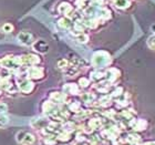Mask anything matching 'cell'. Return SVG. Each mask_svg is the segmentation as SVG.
I'll list each match as a JSON object with an SVG mask.
<instances>
[{"label": "cell", "instance_id": "6da1fadb", "mask_svg": "<svg viewBox=\"0 0 155 145\" xmlns=\"http://www.w3.org/2000/svg\"><path fill=\"white\" fill-rule=\"evenodd\" d=\"M16 141L20 145H33L36 143V135L27 130H20L16 134Z\"/></svg>", "mask_w": 155, "mask_h": 145}, {"label": "cell", "instance_id": "7a4b0ae2", "mask_svg": "<svg viewBox=\"0 0 155 145\" xmlns=\"http://www.w3.org/2000/svg\"><path fill=\"white\" fill-rule=\"evenodd\" d=\"M21 68H29L32 65H39L41 63V58L37 53H27L19 55Z\"/></svg>", "mask_w": 155, "mask_h": 145}, {"label": "cell", "instance_id": "3957f363", "mask_svg": "<svg viewBox=\"0 0 155 145\" xmlns=\"http://www.w3.org/2000/svg\"><path fill=\"white\" fill-rule=\"evenodd\" d=\"M1 68L6 69V70H18V69L21 68V64H20V59L19 57L17 55H6L5 58H2L1 60Z\"/></svg>", "mask_w": 155, "mask_h": 145}, {"label": "cell", "instance_id": "277c9868", "mask_svg": "<svg viewBox=\"0 0 155 145\" xmlns=\"http://www.w3.org/2000/svg\"><path fill=\"white\" fill-rule=\"evenodd\" d=\"M27 77L30 79L31 81L36 82V81H41L45 77V69L40 67V65H32L29 68H26Z\"/></svg>", "mask_w": 155, "mask_h": 145}, {"label": "cell", "instance_id": "5b68a950", "mask_svg": "<svg viewBox=\"0 0 155 145\" xmlns=\"http://www.w3.org/2000/svg\"><path fill=\"white\" fill-rule=\"evenodd\" d=\"M17 87H18V91L22 94H30L32 93V91L36 87V83L31 81L28 77H21L18 79L17 82Z\"/></svg>", "mask_w": 155, "mask_h": 145}, {"label": "cell", "instance_id": "8992f818", "mask_svg": "<svg viewBox=\"0 0 155 145\" xmlns=\"http://www.w3.org/2000/svg\"><path fill=\"white\" fill-rule=\"evenodd\" d=\"M110 55L107 54V52L104 51H99L95 52L92 58V64L95 68H104L105 65H107L110 63Z\"/></svg>", "mask_w": 155, "mask_h": 145}, {"label": "cell", "instance_id": "52a82bcc", "mask_svg": "<svg viewBox=\"0 0 155 145\" xmlns=\"http://www.w3.org/2000/svg\"><path fill=\"white\" fill-rule=\"evenodd\" d=\"M17 40H18L20 44L25 45V47H31L33 44V42L36 41L32 33L29 32V31H21V32H19L18 36H17Z\"/></svg>", "mask_w": 155, "mask_h": 145}, {"label": "cell", "instance_id": "ba28073f", "mask_svg": "<svg viewBox=\"0 0 155 145\" xmlns=\"http://www.w3.org/2000/svg\"><path fill=\"white\" fill-rule=\"evenodd\" d=\"M31 47H32V50L36 52V53H41V54L47 53V52L49 51V48H50L48 44V42L45 41V40H43V39H38V40H36Z\"/></svg>", "mask_w": 155, "mask_h": 145}, {"label": "cell", "instance_id": "9c48e42d", "mask_svg": "<svg viewBox=\"0 0 155 145\" xmlns=\"http://www.w3.org/2000/svg\"><path fill=\"white\" fill-rule=\"evenodd\" d=\"M49 99L50 101H52L53 103L55 104H63L67 102L68 100V95L64 94L63 92H58V91H54V92H51L49 94Z\"/></svg>", "mask_w": 155, "mask_h": 145}, {"label": "cell", "instance_id": "30bf717a", "mask_svg": "<svg viewBox=\"0 0 155 145\" xmlns=\"http://www.w3.org/2000/svg\"><path fill=\"white\" fill-rule=\"evenodd\" d=\"M49 123H50V120H48V117H40V119H33L31 121V125L36 130L41 131L49 125Z\"/></svg>", "mask_w": 155, "mask_h": 145}, {"label": "cell", "instance_id": "8fae6325", "mask_svg": "<svg viewBox=\"0 0 155 145\" xmlns=\"http://www.w3.org/2000/svg\"><path fill=\"white\" fill-rule=\"evenodd\" d=\"M79 92H80V87L75 83H67L63 87V93L67 95H69V94L77 95V94H79Z\"/></svg>", "mask_w": 155, "mask_h": 145}, {"label": "cell", "instance_id": "7c38bea8", "mask_svg": "<svg viewBox=\"0 0 155 145\" xmlns=\"http://www.w3.org/2000/svg\"><path fill=\"white\" fill-rule=\"evenodd\" d=\"M59 12L64 15L65 17L69 16V13L72 12V7L70 6V3L68 2H62L60 6H59Z\"/></svg>", "mask_w": 155, "mask_h": 145}, {"label": "cell", "instance_id": "4fadbf2b", "mask_svg": "<svg viewBox=\"0 0 155 145\" xmlns=\"http://www.w3.org/2000/svg\"><path fill=\"white\" fill-rule=\"evenodd\" d=\"M10 122V117L7 113H1L0 114V129H5L8 126Z\"/></svg>", "mask_w": 155, "mask_h": 145}, {"label": "cell", "instance_id": "5bb4252c", "mask_svg": "<svg viewBox=\"0 0 155 145\" xmlns=\"http://www.w3.org/2000/svg\"><path fill=\"white\" fill-rule=\"evenodd\" d=\"M113 3L119 9H125L130 6V0H114Z\"/></svg>", "mask_w": 155, "mask_h": 145}, {"label": "cell", "instance_id": "9a60e30c", "mask_svg": "<svg viewBox=\"0 0 155 145\" xmlns=\"http://www.w3.org/2000/svg\"><path fill=\"white\" fill-rule=\"evenodd\" d=\"M91 81L90 79H87L85 77H82L79 79V87H82V89H87V87H90Z\"/></svg>", "mask_w": 155, "mask_h": 145}, {"label": "cell", "instance_id": "2e32d148", "mask_svg": "<svg viewBox=\"0 0 155 145\" xmlns=\"http://www.w3.org/2000/svg\"><path fill=\"white\" fill-rule=\"evenodd\" d=\"M71 20L68 19V17H63L62 19L59 20V26L61 27V28H65V29H68L71 27Z\"/></svg>", "mask_w": 155, "mask_h": 145}, {"label": "cell", "instance_id": "e0dca14e", "mask_svg": "<svg viewBox=\"0 0 155 145\" xmlns=\"http://www.w3.org/2000/svg\"><path fill=\"white\" fill-rule=\"evenodd\" d=\"M89 125H90L91 129L97 130V129H99V127H101V126H102V121H101V120H99V119H92V120H90Z\"/></svg>", "mask_w": 155, "mask_h": 145}, {"label": "cell", "instance_id": "ac0fdd59", "mask_svg": "<svg viewBox=\"0 0 155 145\" xmlns=\"http://www.w3.org/2000/svg\"><path fill=\"white\" fill-rule=\"evenodd\" d=\"M104 79V73L100 71H94L91 73V80L93 81H100Z\"/></svg>", "mask_w": 155, "mask_h": 145}, {"label": "cell", "instance_id": "d6986e66", "mask_svg": "<svg viewBox=\"0 0 155 145\" xmlns=\"http://www.w3.org/2000/svg\"><path fill=\"white\" fill-rule=\"evenodd\" d=\"M69 111H72V112H75V113H79L81 112V110H80V103L79 102H72L71 104H69V107H68Z\"/></svg>", "mask_w": 155, "mask_h": 145}, {"label": "cell", "instance_id": "ffe728a7", "mask_svg": "<svg viewBox=\"0 0 155 145\" xmlns=\"http://www.w3.org/2000/svg\"><path fill=\"white\" fill-rule=\"evenodd\" d=\"M94 99H95V97L91 92H87V93L82 94V100H83V102H93Z\"/></svg>", "mask_w": 155, "mask_h": 145}, {"label": "cell", "instance_id": "44dd1931", "mask_svg": "<svg viewBox=\"0 0 155 145\" xmlns=\"http://www.w3.org/2000/svg\"><path fill=\"white\" fill-rule=\"evenodd\" d=\"M13 25H11V23L7 22L5 23V25H2V27H1V31L5 33H11L13 31Z\"/></svg>", "mask_w": 155, "mask_h": 145}, {"label": "cell", "instance_id": "7402d4cb", "mask_svg": "<svg viewBox=\"0 0 155 145\" xmlns=\"http://www.w3.org/2000/svg\"><path fill=\"white\" fill-rule=\"evenodd\" d=\"M77 40L80 42V43H87V42L89 41V36L85 35L84 32H79L78 33Z\"/></svg>", "mask_w": 155, "mask_h": 145}, {"label": "cell", "instance_id": "603a6c76", "mask_svg": "<svg viewBox=\"0 0 155 145\" xmlns=\"http://www.w3.org/2000/svg\"><path fill=\"white\" fill-rule=\"evenodd\" d=\"M69 61L67 60V59H62V60H60V61L58 62V68L61 69V70H65V69L69 67Z\"/></svg>", "mask_w": 155, "mask_h": 145}, {"label": "cell", "instance_id": "cb8c5ba5", "mask_svg": "<svg viewBox=\"0 0 155 145\" xmlns=\"http://www.w3.org/2000/svg\"><path fill=\"white\" fill-rule=\"evenodd\" d=\"M127 142L129 143H131V144H135L137 141H140V136L139 135H136V134H130L129 135V137H127Z\"/></svg>", "mask_w": 155, "mask_h": 145}, {"label": "cell", "instance_id": "d4e9b609", "mask_svg": "<svg viewBox=\"0 0 155 145\" xmlns=\"http://www.w3.org/2000/svg\"><path fill=\"white\" fill-rule=\"evenodd\" d=\"M147 44H149V47L151 49L155 50V35H154V36L150 37L149 40H147Z\"/></svg>", "mask_w": 155, "mask_h": 145}, {"label": "cell", "instance_id": "484cf974", "mask_svg": "<svg viewBox=\"0 0 155 145\" xmlns=\"http://www.w3.org/2000/svg\"><path fill=\"white\" fill-rule=\"evenodd\" d=\"M7 111H8V105L0 101V114L1 113H6Z\"/></svg>", "mask_w": 155, "mask_h": 145}, {"label": "cell", "instance_id": "4316f807", "mask_svg": "<svg viewBox=\"0 0 155 145\" xmlns=\"http://www.w3.org/2000/svg\"><path fill=\"white\" fill-rule=\"evenodd\" d=\"M143 145H155V142H147V143H144Z\"/></svg>", "mask_w": 155, "mask_h": 145}, {"label": "cell", "instance_id": "83f0119b", "mask_svg": "<svg viewBox=\"0 0 155 145\" xmlns=\"http://www.w3.org/2000/svg\"><path fill=\"white\" fill-rule=\"evenodd\" d=\"M0 69H1V61H0Z\"/></svg>", "mask_w": 155, "mask_h": 145}, {"label": "cell", "instance_id": "f1b7e54d", "mask_svg": "<svg viewBox=\"0 0 155 145\" xmlns=\"http://www.w3.org/2000/svg\"><path fill=\"white\" fill-rule=\"evenodd\" d=\"M63 145H70V144H63Z\"/></svg>", "mask_w": 155, "mask_h": 145}, {"label": "cell", "instance_id": "f546056e", "mask_svg": "<svg viewBox=\"0 0 155 145\" xmlns=\"http://www.w3.org/2000/svg\"><path fill=\"white\" fill-rule=\"evenodd\" d=\"M0 92H1V90H0Z\"/></svg>", "mask_w": 155, "mask_h": 145}]
</instances>
